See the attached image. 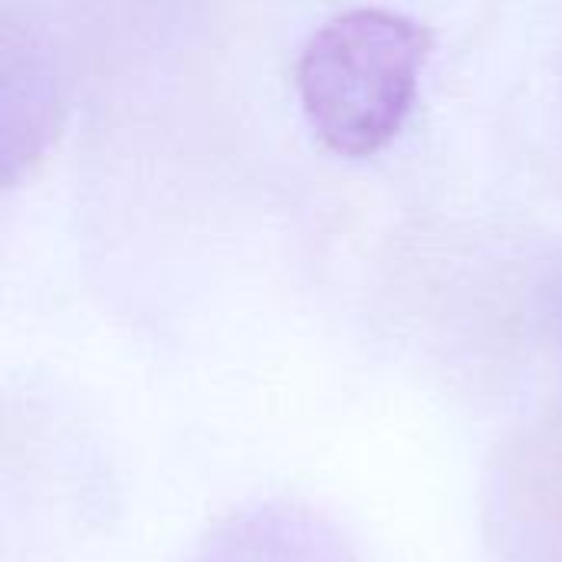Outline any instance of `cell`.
Segmentation results:
<instances>
[{"instance_id": "6da1fadb", "label": "cell", "mask_w": 562, "mask_h": 562, "mask_svg": "<svg viewBox=\"0 0 562 562\" xmlns=\"http://www.w3.org/2000/svg\"><path fill=\"white\" fill-rule=\"evenodd\" d=\"M431 33L382 7L323 23L300 53L296 92L316 138L342 158L382 151L405 125Z\"/></svg>"}, {"instance_id": "7a4b0ae2", "label": "cell", "mask_w": 562, "mask_h": 562, "mask_svg": "<svg viewBox=\"0 0 562 562\" xmlns=\"http://www.w3.org/2000/svg\"><path fill=\"white\" fill-rule=\"evenodd\" d=\"M191 562H356V557L316 510L263 501L221 517Z\"/></svg>"}, {"instance_id": "3957f363", "label": "cell", "mask_w": 562, "mask_h": 562, "mask_svg": "<svg viewBox=\"0 0 562 562\" xmlns=\"http://www.w3.org/2000/svg\"><path fill=\"white\" fill-rule=\"evenodd\" d=\"M56 135V86L40 53L7 30L3 40V181L13 184Z\"/></svg>"}]
</instances>
